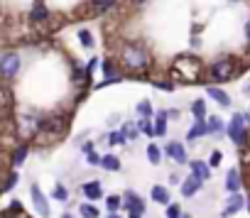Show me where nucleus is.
Here are the masks:
<instances>
[{
  "label": "nucleus",
  "mask_w": 250,
  "mask_h": 218,
  "mask_svg": "<svg viewBox=\"0 0 250 218\" xmlns=\"http://www.w3.org/2000/svg\"><path fill=\"white\" fill-rule=\"evenodd\" d=\"M182 218H191V216H182Z\"/></svg>",
  "instance_id": "47"
},
{
  "label": "nucleus",
  "mask_w": 250,
  "mask_h": 218,
  "mask_svg": "<svg viewBox=\"0 0 250 218\" xmlns=\"http://www.w3.org/2000/svg\"><path fill=\"white\" fill-rule=\"evenodd\" d=\"M125 142H128V138H125L123 130H113L108 135V145H125Z\"/></svg>",
  "instance_id": "28"
},
{
  "label": "nucleus",
  "mask_w": 250,
  "mask_h": 218,
  "mask_svg": "<svg viewBox=\"0 0 250 218\" xmlns=\"http://www.w3.org/2000/svg\"><path fill=\"white\" fill-rule=\"evenodd\" d=\"M123 61L128 69H147L150 64V54L145 47H138V44H128V47H123Z\"/></svg>",
  "instance_id": "1"
},
{
  "label": "nucleus",
  "mask_w": 250,
  "mask_h": 218,
  "mask_svg": "<svg viewBox=\"0 0 250 218\" xmlns=\"http://www.w3.org/2000/svg\"><path fill=\"white\" fill-rule=\"evenodd\" d=\"M206 128H208V135H221L223 133V123H221V118H208L206 120Z\"/></svg>",
  "instance_id": "23"
},
{
  "label": "nucleus",
  "mask_w": 250,
  "mask_h": 218,
  "mask_svg": "<svg viewBox=\"0 0 250 218\" xmlns=\"http://www.w3.org/2000/svg\"><path fill=\"white\" fill-rule=\"evenodd\" d=\"M108 218H120V216L118 213H108Z\"/></svg>",
  "instance_id": "45"
},
{
  "label": "nucleus",
  "mask_w": 250,
  "mask_h": 218,
  "mask_svg": "<svg viewBox=\"0 0 250 218\" xmlns=\"http://www.w3.org/2000/svg\"><path fill=\"white\" fill-rule=\"evenodd\" d=\"M15 184H18V174H15V172H13V174H10V177H8V181H5V186H3V191H10V189H13V186H15Z\"/></svg>",
  "instance_id": "35"
},
{
  "label": "nucleus",
  "mask_w": 250,
  "mask_h": 218,
  "mask_svg": "<svg viewBox=\"0 0 250 218\" xmlns=\"http://www.w3.org/2000/svg\"><path fill=\"white\" fill-rule=\"evenodd\" d=\"M226 191H230V194L240 191V172L238 169H230L228 172V177H226Z\"/></svg>",
  "instance_id": "18"
},
{
  "label": "nucleus",
  "mask_w": 250,
  "mask_h": 218,
  "mask_svg": "<svg viewBox=\"0 0 250 218\" xmlns=\"http://www.w3.org/2000/svg\"><path fill=\"white\" fill-rule=\"evenodd\" d=\"M130 3H135V5H143V3H145V0H130Z\"/></svg>",
  "instance_id": "43"
},
{
  "label": "nucleus",
  "mask_w": 250,
  "mask_h": 218,
  "mask_svg": "<svg viewBox=\"0 0 250 218\" xmlns=\"http://www.w3.org/2000/svg\"><path fill=\"white\" fill-rule=\"evenodd\" d=\"M245 37L250 40V20H248V25H245Z\"/></svg>",
  "instance_id": "42"
},
{
  "label": "nucleus",
  "mask_w": 250,
  "mask_h": 218,
  "mask_svg": "<svg viewBox=\"0 0 250 218\" xmlns=\"http://www.w3.org/2000/svg\"><path fill=\"white\" fill-rule=\"evenodd\" d=\"M81 194L88 201H98L103 196V186H101V181H86V184H81Z\"/></svg>",
  "instance_id": "9"
},
{
  "label": "nucleus",
  "mask_w": 250,
  "mask_h": 218,
  "mask_svg": "<svg viewBox=\"0 0 250 218\" xmlns=\"http://www.w3.org/2000/svg\"><path fill=\"white\" fill-rule=\"evenodd\" d=\"M191 113H194L196 120H206V103H204L201 98L191 103Z\"/></svg>",
  "instance_id": "21"
},
{
  "label": "nucleus",
  "mask_w": 250,
  "mask_h": 218,
  "mask_svg": "<svg viewBox=\"0 0 250 218\" xmlns=\"http://www.w3.org/2000/svg\"><path fill=\"white\" fill-rule=\"evenodd\" d=\"M20 69H22V59H20V54L8 52V54L0 57V76H3V79H15V76L20 74Z\"/></svg>",
  "instance_id": "4"
},
{
  "label": "nucleus",
  "mask_w": 250,
  "mask_h": 218,
  "mask_svg": "<svg viewBox=\"0 0 250 218\" xmlns=\"http://www.w3.org/2000/svg\"><path fill=\"white\" fill-rule=\"evenodd\" d=\"M155 86H160L165 91H172V83H167V81H155Z\"/></svg>",
  "instance_id": "39"
},
{
  "label": "nucleus",
  "mask_w": 250,
  "mask_h": 218,
  "mask_svg": "<svg viewBox=\"0 0 250 218\" xmlns=\"http://www.w3.org/2000/svg\"><path fill=\"white\" fill-rule=\"evenodd\" d=\"M165 152H167V157H169L172 162H177V164H187V162H189L187 150H184V145H182V142H169Z\"/></svg>",
  "instance_id": "7"
},
{
  "label": "nucleus",
  "mask_w": 250,
  "mask_h": 218,
  "mask_svg": "<svg viewBox=\"0 0 250 218\" xmlns=\"http://www.w3.org/2000/svg\"><path fill=\"white\" fill-rule=\"evenodd\" d=\"M120 130L125 133V138H128V140H135V138L140 135V125H138V123H133V120H128V123H125Z\"/></svg>",
  "instance_id": "22"
},
{
  "label": "nucleus",
  "mask_w": 250,
  "mask_h": 218,
  "mask_svg": "<svg viewBox=\"0 0 250 218\" xmlns=\"http://www.w3.org/2000/svg\"><path fill=\"white\" fill-rule=\"evenodd\" d=\"M101 167L108 172H120V159L115 155H105V157H101Z\"/></svg>",
  "instance_id": "20"
},
{
  "label": "nucleus",
  "mask_w": 250,
  "mask_h": 218,
  "mask_svg": "<svg viewBox=\"0 0 250 218\" xmlns=\"http://www.w3.org/2000/svg\"><path fill=\"white\" fill-rule=\"evenodd\" d=\"M167 118H169V120H179V108H172V111H167Z\"/></svg>",
  "instance_id": "38"
},
{
  "label": "nucleus",
  "mask_w": 250,
  "mask_h": 218,
  "mask_svg": "<svg viewBox=\"0 0 250 218\" xmlns=\"http://www.w3.org/2000/svg\"><path fill=\"white\" fill-rule=\"evenodd\" d=\"M204 135H208L206 120H196V123L191 125V130L187 133V140H199V138H204Z\"/></svg>",
  "instance_id": "17"
},
{
  "label": "nucleus",
  "mask_w": 250,
  "mask_h": 218,
  "mask_svg": "<svg viewBox=\"0 0 250 218\" xmlns=\"http://www.w3.org/2000/svg\"><path fill=\"white\" fill-rule=\"evenodd\" d=\"M147 159H150V164H160V162H162V150H160L155 142L147 147Z\"/></svg>",
  "instance_id": "25"
},
{
  "label": "nucleus",
  "mask_w": 250,
  "mask_h": 218,
  "mask_svg": "<svg viewBox=\"0 0 250 218\" xmlns=\"http://www.w3.org/2000/svg\"><path fill=\"white\" fill-rule=\"evenodd\" d=\"M243 91H245V93H250V81L245 83V88H243Z\"/></svg>",
  "instance_id": "44"
},
{
  "label": "nucleus",
  "mask_w": 250,
  "mask_h": 218,
  "mask_svg": "<svg viewBox=\"0 0 250 218\" xmlns=\"http://www.w3.org/2000/svg\"><path fill=\"white\" fill-rule=\"evenodd\" d=\"M52 196H54L57 201H62V203H66V201H69V191H66V186H64V184H57Z\"/></svg>",
  "instance_id": "29"
},
{
  "label": "nucleus",
  "mask_w": 250,
  "mask_h": 218,
  "mask_svg": "<svg viewBox=\"0 0 250 218\" xmlns=\"http://www.w3.org/2000/svg\"><path fill=\"white\" fill-rule=\"evenodd\" d=\"M226 133H228V138H230L238 147H240V145H245V140H248V133H245V116L235 113V116L230 118V123H228Z\"/></svg>",
  "instance_id": "5"
},
{
  "label": "nucleus",
  "mask_w": 250,
  "mask_h": 218,
  "mask_svg": "<svg viewBox=\"0 0 250 218\" xmlns=\"http://www.w3.org/2000/svg\"><path fill=\"white\" fill-rule=\"evenodd\" d=\"M128 218H143V211H130V216Z\"/></svg>",
  "instance_id": "41"
},
{
  "label": "nucleus",
  "mask_w": 250,
  "mask_h": 218,
  "mask_svg": "<svg viewBox=\"0 0 250 218\" xmlns=\"http://www.w3.org/2000/svg\"><path fill=\"white\" fill-rule=\"evenodd\" d=\"M167 218H182V208L177 203H167Z\"/></svg>",
  "instance_id": "33"
},
{
  "label": "nucleus",
  "mask_w": 250,
  "mask_h": 218,
  "mask_svg": "<svg viewBox=\"0 0 250 218\" xmlns=\"http://www.w3.org/2000/svg\"><path fill=\"white\" fill-rule=\"evenodd\" d=\"M8 213H10V216H18V213H22V203H20V201H13V203L8 206Z\"/></svg>",
  "instance_id": "34"
},
{
  "label": "nucleus",
  "mask_w": 250,
  "mask_h": 218,
  "mask_svg": "<svg viewBox=\"0 0 250 218\" xmlns=\"http://www.w3.org/2000/svg\"><path fill=\"white\" fill-rule=\"evenodd\" d=\"M174 69H177V71H184V81H199V74H201L199 59L184 54V57H179V59L174 61Z\"/></svg>",
  "instance_id": "3"
},
{
  "label": "nucleus",
  "mask_w": 250,
  "mask_h": 218,
  "mask_svg": "<svg viewBox=\"0 0 250 218\" xmlns=\"http://www.w3.org/2000/svg\"><path fill=\"white\" fill-rule=\"evenodd\" d=\"M27 152H30V147H27V145L18 147V150H15V155H13V167H20V164L27 159Z\"/></svg>",
  "instance_id": "24"
},
{
  "label": "nucleus",
  "mask_w": 250,
  "mask_h": 218,
  "mask_svg": "<svg viewBox=\"0 0 250 218\" xmlns=\"http://www.w3.org/2000/svg\"><path fill=\"white\" fill-rule=\"evenodd\" d=\"M62 218H71V216H69V213H64V216H62Z\"/></svg>",
  "instance_id": "46"
},
{
  "label": "nucleus",
  "mask_w": 250,
  "mask_h": 218,
  "mask_svg": "<svg viewBox=\"0 0 250 218\" xmlns=\"http://www.w3.org/2000/svg\"><path fill=\"white\" fill-rule=\"evenodd\" d=\"M79 42H81L86 49H91V47H93V37H91V32H88V30H79Z\"/></svg>",
  "instance_id": "30"
},
{
  "label": "nucleus",
  "mask_w": 250,
  "mask_h": 218,
  "mask_svg": "<svg viewBox=\"0 0 250 218\" xmlns=\"http://www.w3.org/2000/svg\"><path fill=\"white\" fill-rule=\"evenodd\" d=\"M30 194H32V203H35L37 213H40L42 218H49V201H47V196L42 194V189H40L37 184H32Z\"/></svg>",
  "instance_id": "6"
},
{
  "label": "nucleus",
  "mask_w": 250,
  "mask_h": 218,
  "mask_svg": "<svg viewBox=\"0 0 250 218\" xmlns=\"http://www.w3.org/2000/svg\"><path fill=\"white\" fill-rule=\"evenodd\" d=\"M150 196H152V201H155V203H162V206H167V203H169V191H167V186L155 184V186H152V191H150Z\"/></svg>",
  "instance_id": "16"
},
{
  "label": "nucleus",
  "mask_w": 250,
  "mask_h": 218,
  "mask_svg": "<svg viewBox=\"0 0 250 218\" xmlns=\"http://www.w3.org/2000/svg\"><path fill=\"white\" fill-rule=\"evenodd\" d=\"M235 71H238V64H235V59L226 57V59H218L216 64H211V69H208V76H211L216 83H223V81H230V79L235 76Z\"/></svg>",
  "instance_id": "2"
},
{
  "label": "nucleus",
  "mask_w": 250,
  "mask_h": 218,
  "mask_svg": "<svg viewBox=\"0 0 250 218\" xmlns=\"http://www.w3.org/2000/svg\"><path fill=\"white\" fill-rule=\"evenodd\" d=\"M191 172H194V177H199L201 181H206V179L211 177V164L196 159V162H191Z\"/></svg>",
  "instance_id": "15"
},
{
  "label": "nucleus",
  "mask_w": 250,
  "mask_h": 218,
  "mask_svg": "<svg viewBox=\"0 0 250 218\" xmlns=\"http://www.w3.org/2000/svg\"><path fill=\"white\" fill-rule=\"evenodd\" d=\"M245 206V198L235 191V194H230V198H228V203H226V208L221 211L223 213V218H228V216H233V213H238L240 208Z\"/></svg>",
  "instance_id": "10"
},
{
  "label": "nucleus",
  "mask_w": 250,
  "mask_h": 218,
  "mask_svg": "<svg viewBox=\"0 0 250 218\" xmlns=\"http://www.w3.org/2000/svg\"><path fill=\"white\" fill-rule=\"evenodd\" d=\"M221 159H223V157H221V152L216 150V152L211 155V159H208V164H211V167H218V164H221Z\"/></svg>",
  "instance_id": "37"
},
{
  "label": "nucleus",
  "mask_w": 250,
  "mask_h": 218,
  "mask_svg": "<svg viewBox=\"0 0 250 218\" xmlns=\"http://www.w3.org/2000/svg\"><path fill=\"white\" fill-rule=\"evenodd\" d=\"M91 8H93V13L103 15V13H108V10L115 8V0H91Z\"/></svg>",
  "instance_id": "19"
},
{
  "label": "nucleus",
  "mask_w": 250,
  "mask_h": 218,
  "mask_svg": "<svg viewBox=\"0 0 250 218\" xmlns=\"http://www.w3.org/2000/svg\"><path fill=\"white\" fill-rule=\"evenodd\" d=\"M86 162H88V164H93V167H96V164H101V157H98V155H96V152H93V150H91V152H88V155H86Z\"/></svg>",
  "instance_id": "36"
},
{
  "label": "nucleus",
  "mask_w": 250,
  "mask_h": 218,
  "mask_svg": "<svg viewBox=\"0 0 250 218\" xmlns=\"http://www.w3.org/2000/svg\"><path fill=\"white\" fill-rule=\"evenodd\" d=\"M167 111H157V118H155V123H152V130H155V135L157 138H165L167 135Z\"/></svg>",
  "instance_id": "13"
},
{
  "label": "nucleus",
  "mask_w": 250,
  "mask_h": 218,
  "mask_svg": "<svg viewBox=\"0 0 250 218\" xmlns=\"http://www.w3.org/2000/svg\"><path fill=\"white\" fill-rule=\"evenodd\" d=\"M91 150H93V145H91V142H83V145H81V152H83V155H88Z\"/></svg>",
  "instance_id": "40"
},
{
  "label": "nucleus",
  "mask_w": 250,
  "mask_h": 218,
  "mask_svg": "<svg viewBox=\"0 0 250 218\" xmlns=\"http://www.w3.org/2000/svg\"><path fill=\"white\" fill-rule=\"evenodd\" d=\"M123 206L128 208V211H143V213H145V201H143L135 191H125V196H123Z\"/></svg>",
  "instance_id": "8"
},
{
  "label": "nucleus",
  "mask_w": 250,
  "mask_h": 218,
  "mask_svg": "<svg viewBox=\"0 0 250 218\" xmlns=\"http://www.w3.org/2000/svg\"><path fill=\"white\" fill-rule=\"evenodd\" d=\"M30 20H32V22H47V20H49V10H47V5H44V0H37V3H35V8H32V13H30Z\"/></svg>",
  "instance_id": "11"
},
{
  "label": "nucleus",
  "mask_w": 250,
  "mask_h": 218,
  "mask_svg": "<svg viewBox=\"0 0 250 218\" xmlns=\"http://www.w3.org/2000/svg\"><path fill=\"white\" fill-rule=\"evenodd\" d=\"M230 3H238V0H230Z\"/></svg>",
  "instance_id": "48"
},
{
  "label": "nucleus",
  "mask_w": 250,
  "mask_h": 218,
  "mask_svg": "<svg viewBox=\"0 0 250 218\" xmlns=\"http://www.w3.org/2000/svg\"><path fill=\"white\" fill-rule=\"evenodd\" d=\"M138 125H140V133H143V135H147V138H155V130H152V123H150V118H143Z\"/></svg>",
  "instance_id": "31"
},
{
  "label": "nucleus",
  "mask_w": 250,
  "mask_h": 218,
  "mask_svg": "<svg viewBox=\"0 0 250 218\" xmlns=\"http://www.w3.org/2000/svg\"><path fill=\"white\" fill-rule=\"evenodd\" d=\"M135 111H138L140 118H152V103H150V100H140Z\"/></svg>",
  "instance_id": "27"
},
{
  "label": "nucleus",
  "mask_w": 250,
  "mask_h": 218,
  "mask_svg": "<svg viewBox=\"0 0 250 218\" xmlns=\"http://www.w3.org/2000/svg\"><path fill=\"white\" fill-rule=\"evenodd\" d=\"M105 206H108V211H110V213H115V211L123 206V198H118V196H110V198L105 201Z\"/></svg>",
  "instance_id": "32"
},
{
  "label": "nucleus",
  "mask_w": 250,
  "mask_h": 218,
  "mask_svg": "<svg viewBox=\"0 0 250 218\" xmlns=\"http://www.w3.org/2000/svg\"><path fill=\"white\" fill-rule=\"evenodd\" d=\"M79 213H81V218H98V208L93 203H81Z\"/></svg>",
  "instance_id": "26"
},
{
  "label": "nucleus",
  "mask_w": 250,
  "mask_h": 218,
  "mask_svg": "<svg viewBox=\"0 0 250 218\" xmlns=\"http://www.w3.org/2000/svg\"><path fill=\"white\" fill-rule=\"evenodd\" d=\"M206 93H208V98H213L218 105H223V108H228V105H230V96H228L226 91H221L218 86H208V88H206Z\"/></svg>",
  "instance_id": "12"
},
{
  "label": "nucleus",
  "mask_w": 250,
  "mask_h": 218,
  "mask_svg": "<svg viewBox=\"0 0 250 218\" xmlns=\"http://www.w3.org/2000/svg\"><path fill=\"white\" fill-rule=\"evenodd\" d=\"M201 184H204V181H201L199 177H194V174H191V177H189V179L182 184V194H184L187 198H191V196H194V194L201 189Z\"/></svg>",
  "instance_id": "14"
}]
</instances>
